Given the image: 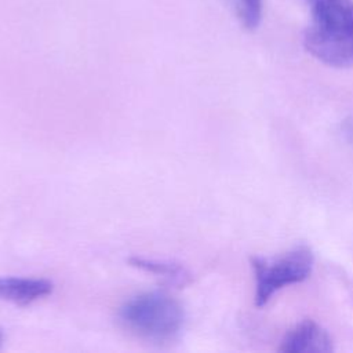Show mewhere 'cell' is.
I'll return each mask as SVG.
<instances>
[{
	"label": "cell",
	"mask_w": 353,
	"mask_h": 353,
	"mask_svg": "<svg viewBox=\"0 0 353 353\" xmlns=\"http://www.w3.org/2000/svg\"><path fill=\"white\" fill-rule=\"evenodd\" d=\"M303 44L309 54L328 66H353V1L316 0Z\"/></svg>",
	"instance_id": "6da1fadb"
},
{
	"label": "cell",
	"mask_w": 353,
	"mask_h": 353,
	"mask_svg": "<svg viewBox=\"0 0 353 353\" xmlns=\"http://www.w3.org/2000/svg\"><path fill=\"white\" fill-rule=\"evenodd\" d=\"M119 319L132 334L161 342L179 332L185 314L175 298L165 292L153 291L127 301L119 310Z\"/></svg>",
	"instance_id": "7a4b0ae2"
},
{
	"label": "cell",
	"mask_w": 353,
	"mask_h": 353,
	"mask_svg": "<svg viewBox=\"0 0 353 353\" xmlns=\"http://www.w3.org/2000/svg\"><path fill=\"white\" fill-rule=\"evenodd\" d=\"M255 274V303L263 306L279 290L303 281L313 268V254L306 245H298L277 258L252 256Z\"/></svg>",
	"instance_id": "3957f363"
},
{
	"label": "cell",
	"mask_w": 353,
	"mask_h": 353,
	"mask_svg": "<svg viewBox=\"0 0 353 353\" xmlns=\"http://www.w3.org/2000/svg\"><path fill=\"white\" fill-rule=\"evenodd\" d=\"M332 339L328 332L313 320H303L290 330L281 341L284 353H330Z\"/></svg>",
	"instance_id": "277c9868"
},
{
	"label": "cell",
	"mask_w": 353,
	"mask_h": 353,
	"mask_svg": "<svg viewBox=\"0 0 353 353\" xmlns=\"http://www.w3.org/2000/svg\"><path fill=\"white\" fill-rule=\"evenodd\" d=\"M54 284L46 279H23V277H1L0 299L21 306L29 305L37 299L50 295Z\"/></svg>",
	"instance_id": "5b68a950"
},
{
	"label": "cell",
	"mask_w": 353,
	"mask_h": 353,
	"mask_svg": "<svg viewBox=\"0 0 353 353\" xmlns=\"http://www.w3.org/2000/svg\"><path fill=\"white\" fill-rule=\"evenodd\" d=\"M128 263L134 268L142 269L145 272L157 274L168 280L172 285L183 287L190 283L192 274L190 272L183 268L182 265L176 262H168V261H156V259H146L142 256H131L128 259Z\"/></svg>",
	"instance_id": "8992f818"
},
{
	"label": "cell",
	"mask_w": 353,
	"mask_h": 353,
	"mask_svg": "<svg viewBox=\"0 0 353 353\" xmlns=\"http://www.w3.org/2000/svg\"><path fill=\"white\" fill-rule=\"evenodd\" d=\"M245 29H255L262 18V0H230Z\"/></svg>",
	"instance_id": "52a82bcc"
},
{
	"label": "cell",
	"mask_w": 353,
	"mask_h": 353,
	"mask_svg": "<svg viewBox=\"0 0 353 353\" xmlns=\"http://www.w3.org/2000/svg\"><path fill=\"white\" fill-rule=\"evenodd\" d=\"M3 339H4V334H3V330L0 328V346H1V343H3Z\"/></svg>",
	"instance_id": "ba28073f"
}]
</instances>
